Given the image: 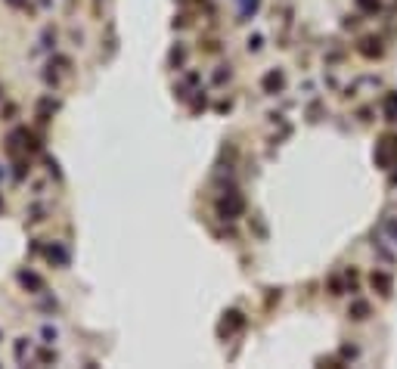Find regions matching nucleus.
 I'll use <instances>...</instances> for the list:
<instances>
[{
	"mask_svg": "<svg viewBox=\"0 0 397 369\" xmlns=\"http://www.w3.org/2000/svg\"><path fill=\"white\" fill-rule=\"evenodd\" d=\"M47 258H50V261H59V264H62V261H65V251H62V248H50Z\"/></svg>",
	"mask_w": 397,
	"mask_h": 369,
	"instance_id": "1",
	"label": "nucleus"
},
{
	"mask_svg": "<svg viewBox=\"0 0 397 369\" xmlns=\"http://www.w3.org/2000/svg\"><path fill=\"white\" fill-rule=\"evenodd\" d=\"M22 282H25V286H31V289H40V279H38V276H31V273H22Z\"/></svg>",
	"mask_w": 397,
	"mask_h": 369,
	"instance_id": "2",
	"label": "nucleus"
},
{
	"mask_svg": "<svg viewBox=\"0 0 397 369\" xmlns=\"http://www.w3.org/2000/svg\"><path fill=\"white\" fill-rule=\"evenodd\" d=\"M25 354V338H19V345H16V357H22Z\"/></svg>",
	"mask_w": 397,
	"mask_h": 369,
	"instance_id": "3",
	"label": "nucleus"
}]
</instances>
